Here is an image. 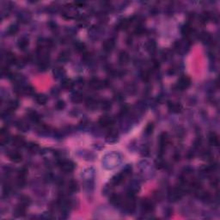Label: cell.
<instances>
[{
    "instance_id": "obj_10",
    "label": "cell",
    "mask_w": 220,
    "mask_h": 220,
    "mask_svg": "<svg viewBox=\"0 0 220 220\" xmlns=\"http://www.w3.org/2000/svg\"><path fill=\"white\" fill-rule=\"evenodd\" d=\"M114 46H115V41L114 39H108L106 40L103 44V48L105 52H111L114 48Z\"/></svg>"
},
{
    "instance_id": "obj_1",
    "label": "cell",
    "mask_w": 220,
    "mask_h": 220,
    "mask_svg": "<svg viewBox=\"0 0 220 220\" xmlns=\"http://www.w3.org/2000/svg\"><path fill=\"white\" fill-rule=\"evenodd\" d=\"M184 194V190L182 188H174L169 190L168 198L171 202H176L180 201Z\"/></svg>"
},
{
    "instance_id": "obj_19",
    "label": "cell",
    "mask_w": 220,
    "mask_h": 220,
    "mask_svg": "<svg viewBox=\"0 0 220 220\" xmlns=\"http://www.w3.org/2000/svg\"><path fill=\"white\" fill-rule=\"evenodd\" d=\"M73 86H74V83L72 82V80L69 79V78H64L61 82V87L66 91L71 90L73 88Z\"/></svg>"
},
{
    "instance_id": "obj_29",
    "label": "cell",
    "mask_w": 220,
    "mask_h": 220,
    "mask_svg": "<svg viewBox=\"0 0 220 220\" xmlns=\"http://www.w3.org/2000/svg\"><path fill=\"white\" fill-rule=\"evenodd\" d=\"M97 104H98V102H97L96 99H94V98H89L86 101V106H87V108H89L91 109H96L97 107Z\"/></svg>"
},
{
    "instance_id": "obj_3",
    "label": "cell",
    "mask_w": 220,
    "mask_h": 220,
    "mask_svg": "<svg viewBox=\"0 0 220 220\" xmlns=\"http://www.w3.org/2000/svg\"><path fill=\"white\" fill-rule=\"evenodd\" d=\"M89 84H90L91 88L94 89V90H100V89L104 88V87L109 85L108 81H103V80H100L99 78H91Z\"/></svg>"
},
{
    "instance_id": "obj_11",
    "label": "cell",
    "mask_w": 220,
    "mask_h": 220,
    "mask_svg": "<svg viewBox=\"0 0 220 220\" xmlns=\"http://www.w3.org/2000/svg\"><path fill=\"white\" fill-rule=\"evenodd\" d=\"M12 144H13L14 146L16 147V148H22V147H23L26 144V142H25V139H24L23 137L17 135V136H15L13 138Z\"/></svg>"
},
{
    "instance_id": "obj_32",
    "label": "cell",
    "mask_w": 220,
    "mask_h": 220,
    "mask_svg": "<svg viewBox=\"0 0 220 220\" xmlns=\"http://www.w3.org/2000/svg\"><path fill=\"white\" fill-rule=\"evenodd\" d=\"M18 30H19L18 26L16 24H12V25H10L8 28L7 33L9 34V35H14V34H16V33L18 32Z\"/></svg>"
},
{
    "instance_id": "obj_36",
    "label": "cell",
    "mask_w": 220,
    "mask_h": 220,
    "mask_svg": "<svg viewBox=\"0 0 220 220\" xmlns=\"http://www.w3.org/2000/svg\"><path fill=\"white\" fill-rule=\"evenodd\" d=\"M83 95L82 94H80V93H75L74 95H73V97L71 98V100H72V102H74V103H81L82 101H83Z\"/></svg>"
},
{
    "instance_id": "obj_44",
    "label": "cell",
    "mask_w": 220,
    "mask_h": 220,
    "mask_svg": "<svg viewBox=\"0 0 220 220\" xmlns=\"http://www.w3.org/2000/svg\"><path fill=\"white\" fill-rule=\"evenodd\" d=\"M152 67H153V69L154 70H157V69H159V67H160V63L157 61V60H153V62H152Z\"/></svg>"
},
{
    "instance_id": "obj_40",
    "label": "cell",
    "mask_w": 220,
    "mask_h": 220,
    "mask_svg": "<svg viewBox=\"0 0 220 220\" xmlns=\"http://www.w3.org/2000/svg\"><path fill=\"white\" fill-rule=\"evenodd\" d=\"M144 32H145V29H144V28L142 25H138L135 28V30H134V33L136 34L137 35H142Z\"/></svg>"
},
{
    "instance_id": "obj_27",
    "label": "cell",
    "mask_w": 220,
    "mask_h": 220,
    "mask_svg": "<svg viewBox=\"0 0 220 220\" xmlns=\"http://www.w3.org/2000/svg\"><path fill=\"white\" fill-rule=\"evenodd\" d=\"M52 73H53V75H54L55 78H62V77L65 75V70H64V68H62V67H56V68L53 69Z\"/></svg>"
},
{
    "instance_id": "obj_25",
    "label": "cell",
    "mask_w": 220,
    "mask_h": 220,
    "mask_svg": "<svg viewBox=\"0 0 220 220\" xmlns=\"http://www.w3.org/2000/svg\"><path fill=\"white\" fill-rule=\"evenodd\" d=\"M68 192H70L71 194L73 193H76L78 190V182L76 181H70V182L68 183Z\"/></svg>"
},
{
    "instance_id": "obj_14",
    "label": "cell",
    "mask_w": 220,
    "mask_h": 220,
    "mask_svg": "<svg viewBox=\"0 0 220 220\" xmlns=\"http://www.w3.org/2000/svg\"><path fill=\"white\" fill-rule=\"evenodd\" d=\"M200 38H201V40H202L204 43H206V44H212L213 41L212 35H211L208 32H206V31L201 33V34H200Z\"/></svg>"
},
{
    "instance_id": "obj_37",
    "label": "cell",
    "mask_w": 220,
    "mask_h": 220,
    "mask_svg": "<svg viewBox=\"0 0 220 220\" xmlns=\"http://www.w3.org/2000/svg\"><path fill=\"white\" fill-rule=\"evenodd\" d=\"M16 126H17L18 129L22 130V131H23V132H26L27 130L28 129V124H26L25 122H23V121H19L18 123L16 124Z\"/></svg>"
},
{
    "instance_id": "obj_12",
    "label": "cell",
    "mask_w": 220,
    "mask_h": 220,
    "mask_svg": "<svg viewBox=\"0 0 220 220\" xmlns=\"http://www.w3.org/2000/svg\"><path fill=\"white\" fill-rule=\"evenodd\" d=\"M130 60L129 53L126 51H122L119 54V62L120 65H126Z\"/></svg>"
},
{
    "instance_id": "obj_7",
    "label": "cell",
    "mask_w": 220,
    "mask_h": 220,
    "mask_svg": "<svg viewBox=\"0 0 220 220\" xmlns=\"http://www.w3.org/2000/svg\"><path fill=\"white\" fill-rule=\"evenodd\" d=\"M109 202L114 207H119L123 204V198L120 194H112L109 198Z\"/></svg>"
},
{
    "instance_id": "obj_39",
    "label": "cell",
    "mask_w": 220,
    "mask_h": 220,
    "mask_svg": "<svg viewBox=\"0 0 220 220\" xmlns=\"http://www.w3.org/2000/svg\"><path fill=\"white\" fill-rule=\"evenodd\" d=\"M27 148L30 151H33V152H35L37 150L39 149V146L37 144H34V143H29L28 145H27Z\"/></svg>"
},
{
    "instance_id": "obj_20",
    "label": "cell",
    "mask_w": 220,
    "mask_h": 220,
    "mask_svg": "<svg viewBox=\"0 0 220 220\" xmlns=\"http://www.w3.org/2000/svg\"><path fill=\"white\" fill-rule=\"evenodd\" d=\"M131 23H132V20L131 19H128V18L122 19L118 23V28L119 29H126L129 28Z\"/></svg>"
},
{
    "instance_id": "obj_21",
    "label": "cell",
    "mask_w": 220,
    "mask_h": 220,
    "mask_svg": "<svg viewBox=\"0 0 220 220\" xmlns=\"http://www.w3.org/2000/svg\"><path fill=\"white\" fill-rule=\"evenodd\" d=\"M26 206L22 205V204H20L18 207L16 208L15 210V215L16 217H22L24 216L26 213Z\"/></svg>"
},
{
    "instance_id": "obj_38",
    "label": "cell",
    "mask_w": 220,
    "mask_h": 220,
    "mask_svg": "<svg viewBox=\"0 0 220 220\" xmlns=\"http://www.w3.org/2000/svg\"><path fill=\"white\" fill-rule=\"evenodd\" d=\"M210 19H211V14L209 12H204L201 15V22L206 23Z\"/></svg>"
},
{
    "instance_id": "obj_15",
    "label": "cell",
    "mask_w": 220,
    "mask_h": 220,
    "mask_svg": "<svg viewBox=\"0 0 220 220\" xmlns=\"http://www.w3.org/2000/svg\"><path fill=\"white\" fill-rule=\"evenodd\" d=\"M5 60H6L7 64L9 65H14V64H17L18 60L16 56L15 55V53L11 52H8L5 55Z\"/></svg>"
},
{
    "instance_id": "obj_45",
    "label": "cell",
    "mask_w": 220,
    "mask_h": 220,
    "mask_svg": "<svg viewBox=\"0 0 220 220\" xmlns=\"http://www.w3.org/2000/svg\"><path fill=\"white\" fill-rule=\"evenodd\" d=\"M211 184L213 185V187L214 188H217L218 186H219V180L216 178V179H213V181L211 182Z\"/></svg>"
},
{
    "instance_id": "obj_17",
    "label": "cell",
    "mask_w": 220,
    "mask_h": 220,
    "mask_svg": "<svg viewBox=\"0 0 220 220\" xmlns=\"http://www.w3.org/2000/svg\"><path fill=\"white\" fill-rule=\"evenodd\" d=\"M181 33L186 38H188L193 33V28L189 23H186L185 25H183V27L181 28Z\"/></svg>"
},
{
    "instance_id": "obj_22",
    "label": "cell",
    "mask_w": 220,
    "mask_h": 220,
    "mask_svg": "<svg viewBox=\"0 0 220 220\" xmlns=\"http://www.w3.org/2000/svg\"><path fill=\"white\" fill-rule=\"evenodd\" d=\"M19 106V103H18V101L16 100H13V101H10L9 104H8V107H7L6 112L8 114L11 113V112H14L15 110Z\"/></svg>"
},
{
    "instance_id": "obj_26",
    "label": "cell",
    "mask_w": 220,
    "mask_h": 220,
    "mask_svg": "<svg viewBox=\"0 0 220 220\" xmlns=\"http://www.w3.org/2000/svg\"><path fill=\"white\" fill-rule=\"evenodd\" d=\"M36 103L40 105H45L47 103V97L44 94H38L35 97Z\"/></svg>"
},
{
    "instance_id": "obj_8",
    "label": "cell",
    "mask_w": 220,
    "mask_h": 220,
    "mask_svg": "<svg viewBox=\"0 0 220 220\" xmlns=\"http://www.w3.org/2000/svg\"><path fill=\"white\" fill-rule=\"evenodd\" d=\"M168 109L170 112L174 114H178L181 113L182 110V106L179 103H175V102H168Z\"/></svg>"
},
{
    "instance_id": "obj_31",
    "label": "cell",
    "mask_w": 220,
    "mask_h": 220,
    "mask_svg": "<svg viewBox=\"0 0 220 220\" xmlns=\"http://www.w3.org/2000/svg\"><path fill=\"white\" fill-rule=\"evenodd\" d=\"M74 47H75V50L78 52H84V51L86 50V46L83 42H80L78 41L74 44Z\"/></svg>"
},
{
    "instance_id": "obj_2",
    "label": "cell",
    "mask_w": 220,
    "mask_h": 220,
    "mask_svg": "<svg viewBox=\"0 0 220 220\" xmlns=\"http://www.w3.org/2000/svg\"><path fill=\"white\" fill-rule=\"evenodd\" d=\"M58 164L60 169L66 174L72 172L75 168V164L71 161H68V160H59Z\"/></svg>"
},
{
    "instance_id": "obj_42",
    "label": "cell",
    "mask_w": 220,
    "mask_h": 220,
    "mask_svg": "<svg viewBox=\"0 0 220 220\" xmlns=\"http://www.w3.org/2000/svg\"><path fill=\"white\" fill-rule=\"evenodd\" d=\"M65 108V103L64 101H62V100H59L57 102V103H56V109L58 110H62L64 109Z\"/></svg>"
},
{
    "instance_id": "obj_23",
    "label": "cell",
    "mask_w": 220,
    "mask_h": 220,
    "mask_svg": "<svg viewBox=\"0 0 220 220\" xmlns=\"http://www.w3.org/2000/svg\"><path fill=\"white\" fill-rule=\"evenodd\" d=\"M20 91H22L23 94L28 95V96H32L34 93V89L33 88L31 85H25V86L21 87Z\"/></svg>"
},
{
    "instance_id": "obj_34",
    "label": "cell",
    "mask_w": 220,
    "mask_h": 220,
    "mask_svg": "<svg viewBox=\"0 0 220 220\" xmlns=\"http://www.w3.org/2000/svg\"><path fill=\"white\" fill-rule=\"evenodd\" d=\"M140 78L144 82H148L150 78V73L148 71H143L140 74Z\"/></svg>"
},
{
    "instance_id": "obj_4",
    "label": "cell",
    "mask_w": 220,
    "mask_h": 220,
    "mask_svg": "<svg viewBox=\"0 0 220 220\" xmlns=\"http://www.w3.org/2000/svg\"><path fill=\"white\" fill-rule=\"evenodd\" d=\"M98 124L104 128H109L111 127L114 124V120L109 115H103L100 117L99 120H98Z\"/></svg>"
},
{
    "instance_id": "obj_33",
    "label": "cell",
    "mask_w": 220,
    "mask_h": 220,
    "mask_svg": "<svg viewBox=\"0 0 220 220\" xmlns=\"http://www.w3.org/2000/svg\"><path fill=\"white\" fill-rule=\"evenodd\" d=\"M154 124L153 123H148L147 126H145V129H144V132L146 135H150L152 134L153 131H154Z\"/></svg>"
},
{
    "instance_id": "obj_18",
    "label": "cell",
    "mask_w": 220,
    "mask_h": 220,
    "mask_svg": "<svg viewBox=\"0 0 220 220\" xmlns=\"http://www.w3.org/2000/svg\"><path fill=\"white\" fill-rule=\"evenodd\" d=\"M28 45H29V41H28V39H27L26 37H22L18 40L17 46L21 50H22V51L26 50Z\"/></svg>"
},
{
    "instance_id": "obj_46",
    "label": "cell",
    "mask_w": 220,
    "mask_h": 220,
    "mask_svg": "<svg viewBox=\"0 0 220 220\" xmlns=\"http://www.w3.org/2000/svg\"><path fill=\"white\" fill-rule=\"evenodd\" d=\"M115 100H118V101H120V100H122L123 99V97H122V96L121 95H120V94H118V95H116L115 96Z\"/></svg>"
},
{
    "instance_id": "obj_41",
    "label": "cell",
    "mask_w": 220,
    "mask_h": 220,
    "mask_svg": "<svg viewBox=\"0 0 220 220\" xmlns=\"http://www.w3.org/2000/svg\"><path fill=\"white\" fill-rule=\"evenodd\" d=\"M156 42L154 40H150L147 44V49L150 51V52H153L156 50Z\"/></svg>"
},
{
    "instance_id": "obj_16",
    "label": "cell",
    "mask_w": 220,
    "mask_h": 220,
    "mask_svg": "<svg viewBox=\"0 0 220 220\" xmlns=\"http://www.w3.org/2000/svg\"><path fill=\"white\" fill-rule=\"evenodd\" d=\"M9 157H10V160L11 162H15V163H18V162H22V155L20 152H17V151L11 152L9 155Z\"/></svg>"
},
{
    "instance_id": "obj_9",
    "label": "cell",
    "mask_w": 220,
    "mask_h": 220,
    "mask_svg": "<svg viewBox=\"0 0 220 220\" xmlns=\"http://www.w3.org/2000/svg\"><path fill=\"white\" fill-rule=\"evenodd\" d=\"M142 210L144 213H151L154 210V204L150 200H144L142 202Z\"/></svg>"
},
{
    "instance_id": "obj_43",
    "label": "cell",
    "mask_w": 220,
    "mask_h": 220,
    "mask_svg": "<svg viewBox=\"0 0 220 220\" xmlns=\"http://www.w3.org/2000/svg\"><path fill=\"white\" fill-rule=\"evenodd\" d=\"M164 164H165V162H163L161 158H159L158 161H156V168H163L164 167Z\"/></svg>"
},
{
    "instance_id": "obj_28",
    "label": "cell",
    "mask_w": 220,
    "mask_h": 220,
    "mask_svg": "<svg viewBox=\"0 0 220 220\" xmlns=\"http://www.w3.org/2000/svg\"><path fill=\"white\" fill-rule=\"evenodd\" d=\"M70 58V52L67 51H63L58 54V60L59 62H66Z\"/></svg>"
},
{
    "instance_id": "obj_30",
    "label": "cell",
    "mask_w": 220,
    "mask_h": 220,
    "mask_svg": "<svg viewBox=\"0 0 220 220\" xmlns=\"http://www.w3.org/2000/svg\"><path fill=\"white\" fill-rule=\"evenodd\" d=\"M100 104H101V109L104 111H109L112 108V103L109 100H103V102H101Z\"/></svg>"
},
{
    "instance_id": "obj_6",
    "label": "cell",
    "mask_w": 220,
    "mask_h": 220,
    "mask_svg": "<svg viewBox=\"0 0 220 220\" xmlns=\"http://www.w3.org/2000/svg\"><path fill=\"white\" fill-rule=\"evenodd\" d=\"M168 144V136L167 132H162L159 137V148H160V152L162 154L163 150L167 147Z\"/></svg>"
},
{
    "instance_id": "obj_24",
    "label": "cell",
    "mask_w": 220,
    "mask_h": 220,
    "mask_svg": "<svg viewBox=\"0 0 220 220\" xmlns=\"http://www.w3.org/2000/svg\"><path fill=\"white\" fill-rule=\"evenodd\" d=\"M117 139H118V132L114 130H111L107 135V141L113 143L117 141Z\"/></svg>"
},
{
    "instance_id": "obj_13",
    "label": "cell",
    "mask_w": 220,
    "mask_h": 220,
    "mask_svg": "<svg viewBox=\"0 0 220 220\" xmlns=\"http://www.w3.org/2000/svg\"><path fill=\"white\" fill-rule=\"evenodd\" d=\"M208 140L210 144L213 146H219V137L216 132H211L208 138Z\"/></svg>"
},
{
    "instance_id": "obj_5",
    "label": "cell",
    "mask_w": 220,
    "mask_h": 220,
    "mask_svg": "<svg viewBox=\"0 0 220 220\" xmlns=\"http://www.w3.org/2000/svg\"><path fill=\"white\" fill-rule=\"evenodd\" d=\"M191 84V79L188 78V76H181V78H179L178 82H177V88L180 91H184L187 90L188 87Z\"/></svg>"
},
{
    "instance_id": "obj_35",
    "label": "cell",
    "mask_w": 220,
    "mask_h": 220,
    "mask_svg": "<svg viewBox=\"0 0 220 220\" xmlns=\"http://www.w3.org/2000/svg\"><path fill=\"white\" fill-rule=\"evenodd\" d=\"M28 116H29V119L34 122H39L40 121L39 114L36 112H30Z\"/></svg>"
}]
</instances>
